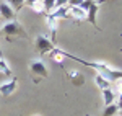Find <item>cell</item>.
I'll list each match as a JSON object with an SVG mask.
<instances>
[{
	"label": "cell",
	"mask_w": 122,
	"mask_h": 116,
	"mask_svg": "<svg viewBox=\"0 0 122 116\" xmlns=\"http://www.w3.org/2000/svg\"><path fill=\"white\" fill-rule=\"evenodd\" d=\"M49 15H52L54 18L60 20H68L70 18V11H68V7H59V8H56V11H52V13H49Z\"/></svg>",
	"instance_id": "30bf717a"
},
{
	"label": "cell",
	"mask_w": 122,
	"mask_h": 116,
	"mask_svg": "<svg viewBox=\"0 0 122 116\" xmlns=\"http://www.w3.org/2000/svg\"><path fill=\"white\" fill-rule=\"evenodd\" d=\"M31 8L34 10L36 13H44V5H42V0H39V2H34V3L31 5Z\"/></svg>",
	"instance_id": "d6986e66"
},
{
	"label": "cell",
	"mask_w": 122,
	"mask_h": 116,
	"mask_svg": "<svg viewBox=\"0 0 122 116\" xmlns=\"http://www.w3.org/2000/svg\"><path fill=\"white\" fill-rule=\"evenodd\" d=\"M68 11H70V18L76 20V21H83L86 20V11L80 7H68Z\"/></svg>",
	"instance_id": "ba28073f"
},
{
	"label": "cell",
	"mask_w": 122,
	"mask_h": 116,
	"mask_svg": "<svg viewBox=\"0 0 122 116\" xmlns=\"http://www.w3.org/2000/svg\"><path fill=\"white\" fill-rule=\"evenodd\" d=\"M42 5H44V13H52L56 8V0H42Z\"/></svg>",
	"instance_id": "e0dca14e"
},
{
	"label": "cell",
	"mask_w": 122,
	"mask_h": 116,
	"mask_svg": "<svg viewBox=\"0 0 122 116\" xmlns=\"http://www.w3.org/2000/svg\"><path fill=\"white\" fill-rule=\"evenodd\" d=\"M117 111H119L117 105H116V103H112V105H107V106L104 108L103 116H116V115H117Z\"/></svg>",
	"instance_id": "9a60e30c"
},
{
	"label": "cell",
	"mask_w": 122,
	"mask_h": 116,
	"mask_svg": "<svg viewBox=\"0 0 122 116\" xmlns=\"http://www.w3.org/2000/svg\"><path fill=\"white\" fill-rule=\"evenodd\" d=\"M67 5H68V0H56V8H59V7H67Z\"/></svg>",
	"instance_id": "ffe728a7"
},
{
	"label": "cell",
	"mask_w": 122,
	"mask_h": 116,
	"mask_svg": "<svg viewBox=\"0 0 122 116\" xmlns=\"http://www.w3.org/2000/svg\"><path fill=\"white\" fill-rule=\"evenodd\" d=\"M64 54H65V57L73 59V61H76V62H81V64H85V66L94 69L96 74H99L101 77H104L106 80H109V82H116V80L122 78V70L109 67V66L104 64V62H90V61H85V59H81V57H75V56L68 54V52H65V51H64Z\"/></svg>",
	"instance_id": "6da1fadb"
},
{
	"label": "cell",
	"mask_w": 122,
	"mask_h": 116,
	"mask_svg": "<svg viewBox=\"0 0 122 116\" xmlns=\"http://www.w3.org/2000/svg\"><path fill=\"white\" fill-rule=\"evenodd\" d=\"M29 70L34 77V82H39L41 78H46L49 75V70H47L46 64L41 61V59H34L29 62Z\"/></svg>",
	"instance_id": "3957f363"
},
{
	"label": "cell",
	"mask_w": 122,
	"mask_h": 116,
	"mask_svg": "<svg viewBox=\"0 0 122 116\" xmlns=\"http://www.w3.org/2000/svg\"><path fill=\"white\" fill-rule=\"evenodd\" d=\"M98 11H99V2H93V3H91V7L86 10V21H90L93 26L98 25V20H96Z\"/></svg>",
	"instance_id": "8992f818"
},
{
	"label": "cell",
	"mask_w": 122,
	"mask_h": 116,
	"mask_svg": "<svg viewBox=\"0 0 122 116\" xmlns=\"http://www.w3.org/2000/svg\"><path fill=\"white\" fill-rule=\"evenodd\" d=\"M2 34L5 36V38L8 39H13V38H18V36H21V38H26V31H25V28L21 26V23L20 21H16V20H11V21H7L3 26H2Z\"/></svg>",
	"instance_id": "7a4b0ae2"
},
{
	"label": "cell",
	"mask_w": 122,
	"mask_h": 116,
	"mask_svg": "<svg viewBox=\"0 0 122 116\" xmlns=\"http://www.w3.org/2000/svg\"><path fill=\"white\" fill-rule=\"evenodd\" d=\"M117 113H119V116H122V110H119V111H117Z\"/></svg>",
	"instance_id": "cb8c5ba5"
},
{
	"label": "cell",
	"mask_w": 122,
	"mask_h": 116,
	"mask_svg": "<svg viewBox=\"0 0 122 116\" xmlns=\"http://www.w3.org/2000/svg\"><path fill=\"white\" fill-rule=\"evenodd\" d=\"M0 18H5L7 21L15 20V10L7 2H0Z\"/></svg>",
	"instance_id": "52a82bcc"
},
{
	"label": "cell",
	"mask_w": 122,
	"mask_h": 116,
	"mask_svg": "<svg viewBox=\"0 0 122 116\" xmlns=\"http://www.w3.org/2000/svg\"><path fill=\"white\" fill-rule=\"evenodd\" d=\"M18 87V82H16V78H11L10 82H5V83H0V95H3V97H8L11 95L15 90Z\"/></svg>",
	"instance_id": "5b68a950"
},
{
	"label": "cell",
	"mask_w": 122,
	"mask_h": 116,
	"mask_svg": "<svg viewBox=\"0 0 122 116\" xmlns=\"http://www.w3.org/2000/svg\"><path fill=\"white\" fill-rule=\"evenodd\" d=\"M34 2H39V0H26V2H25V3H28L29 7H31V5H33V3H34Z\"/></svg>",
	"instance_id": "603a6c76"
},
{
	"label": "cell",
	"mask_w": 122,
	"mask_h": 116,
	"mask_svg": "<svg viewBox=\"0 0 122 116\" xmlns=\"http://www.w3.org/2000/svg\"><path fill=\"white\" fill-rule=\"evenodd\" d=\"M47 26H49V33L51 34H56L57 28H59V20L54 18L52 15H47Z\"/></svg>",
	"instance_id": "5bb4252c"
},
{
	"label": "cell",
	"mask_w": 122,
	"mask_h": 116,
	"mask_svg": "<svg viewBox=\"0 0 122 116\" xmlns=\"http://www.w3.org/2000/svg\"><path fill=\"white\" fill-rule=\"evenodd\" d=\"M114 83H116V87H117V90H119V93H122V78H119V80H116Z\"/></svg>",
	"instance_id": "44dd1931"
},
{
	"label": "cell",
	"mask_w": 122,
	"mask_h": 116,
	"mask_svg": "<svg viewBox=\"0 0 122 116\" xmlns=\"http://www.w3.org/2000/svg\"><path fill=\"white\" fill-rule=\"evenodd\" d=\"M116 105H117L119 110H122V93H119V97H117V103H116Z\"/></svg>",
	"instance_id": "7402d4cb"
},
{
	"label": "cell",
	"mask_w": 122,
	"mask_h": 116,
	"mask_svg": "<svg viewBox=\"0 0 122 116\" xmlns=\"http://www.w3.org/2000/svg\"><path fill=\"white\" fill-rule=\"evenodd\" d=\"M49 54H51V59H52L54 62H57V64H62V62H64V59H65L64 51H62V49H59V48H54Z\"/></svg>",
	"instance_id": "8fae6325"
},
{
	"label": "cell",
	"mask_w": 122,
	"mask_h": 116,
	"mask_svg": "<svg viewBox=\"0 0 122 116\" xmlns=\"http://www.w3.org/2000/svg\"><path fill=\"white\" fill-rule=\"evenodd\" d=\"M93 80H94V83H96V87H98V88H101V90L111 88V82H109V80H106L104 77H101L99 74H96V75L93 77Z\"/></svg>",
	"instance_id": "7c38bea8"
},
{
	"label": "cell",
	"mask_w": 122,
	"mask_h": 116,
	"mask_svg": "<svg viewBox=\"0 0 122 116\" xmlns=\"http://www.w3.org/2000/svg\"><path fill=\"white\" fill-rule=\"evenodd\" d=\"M103 100H104V105H106V106L114 103V100H116V93H114L112 88H106V90H103Z\"/></svg>",
	"instance_id": "4fadbf2b"
},
{
	"label": "cell",
	"mask_w": 122,
	"mask_h": 116,
	"mask_svg": "<svg viewBox=\"0 0 122 116\" xmlns=\"http://www.w3.org/2000/svg\"><path fill=\"white\" fill-rule=\"evenodd\" d=\"M0 74H3V75H11V69H10V66L7 64V61L3 57H0Z\"/></svg>",
	"instance_id": "2e32d148"
},
{
	"label": "cell",
	"mask_w": 122,
	"mask_h": 116,
	"mask_svg": "<svg viewBox=\"0 0 122 116\" xmlns=\"http://www.w3.org/2000/svg\"><path fill=\"white\" fill-rule=\"evenodd\" d=\"M67 77L70 78V80L73 82V85H76V87H80V85L85 83L83 74H80L78 70H68V72H67Z\"/></svg>",
	"instance_id": "9c48e42d"
},
{
	"label": "cell",
	"mask_w": 122,
	"mask_h": 116,
	"mask_svg": "<svg viewBox=\"0 0 122 116\" xmlns=\"http://www.w3.org/2000/svg\"><path fill=\"white\" fill-rule=\"evenodd\" d=\"M34 116H39V115H34Z\"/></svg>",
	"instance_id": "d4e9b609"
},
{
	"label": "cell",
	"mask_w": 122,
	"mask_h": 116,
	"mask_svg": "<svg viewBox=\"0 0 122 116\" xmlns=\"http://www.w3.org/2000/svg\"><path fill=\"white\" fill-rule=\"evenodd\" d=\"M5 2H7L13 10H20L23 5H25V2H26V0H5Z\"/></svg>",
	"instance_id": "ac0fdd59"
},
{
	"label": "cell",
	"mask_w": 122,
	"mask_h": 116,
	"mask_svg": "<svg viewBox=\"0 0 122 116\" xmlns=\"http://www.w3.org/2000/svg\"><path fill=\"white\" fill-rule=\"evenodd\" d=\"M54 48H56L54 43L47 38V36H44V34L36 36V49H38L39 54H49Z\"/></svg>",
	"instance_id": "277c9868"
}]
</instances>
